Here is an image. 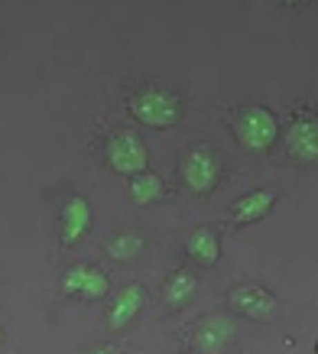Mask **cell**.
Returning <instances> with one entry per match:
<instances>
[{
    "instance_id": "6da1fadb",
    "label": "cell",
    "mask_w": 318,
    "mask_h": 354,
    "mask_svg": "<svg viewBox=\"0 0 318 354\" xmlns=\"http://www.w3.org/2000/svg\"><path fill=\"white\" fill-rule=\"evenodd\" d=\"M130 114L143 124V127H172V124H179L182 118V104L179 97L169 95V91H159V88H147V91H140V95L130 97Z\"/></svg>"
},
{
    "instance_id": "ba28073f",
    "label": "cell",
    "mask_w": 318,
    "mask_h": 354,
    "mask_svg": "<svg viewBox=\"0 0 318 354\" xmlns=\"http://www.w3.org/2000/svg\"><path fill=\"white\" fill-rule=\"evenodd\" d=\"M286 150L299 162H315L318 156V127L315 120H296L286 130Z\"/></svg>"
},
{
    "instance_id": "7c38bea8",
    "label": "cell",
    "mask_w": 318,
    "mask_h": 354,
    "mask_svg": "<svg viewBox=\"0 0 318 354\" xmlns=\"http://www.w3.org/2000/svg\"><path fill=\"white\" fill-rule=\"evenodd\" d=\"M185 250H189V257H195L202 267H214L218 257H221V241H218V234H214L212 227H198V231L185 241Z\"/></svg>"
},
{
    "instance_id": "5bb4252c",
    "label": "cell",
    "mask_w": 318,
    "mask_h": 354,
    "mask_svg": "<svg viewBox=\"0 0 318 354\" xmlns=\"http://www.w3.org/2000/svg\"><path fill=\"white\" fill-rule=\"evenodd\" d=\"M162 192H166V185H162V179H159L156 172L143 169L140 176H130V195H133V202L137 205H153L162 198Z\"/></svg>"
},
{
    "instance_id": "277c9868",
    "label": "cell",
    "mask_w": 318,
    "mask_h": 354,
    "mask_svg": "<svg viewBox=\"0 0 318 354\" xmlns=\"http://www.w3.org/2000/svg\"><path fill=\"white\" fill-rule=\"evenodd\" d=\"M107 162L120 176H140L149 162L147 143L133 130H120V133H114V137L107 140Z\"/></svg>"
},
{
    "instance_id": "9c48e42d",
    "label": "cell",
    "mask_w": 318,
    "mask_h": 354,
    "mask_svg": "<svg viewBox=\"0 0 318 354\" xmlns=\"http://www.w3.org/2000/svg\"><path fill=\"white\" fill-rule=\"evenodd\" d=\"M143 302H147V292H143V286H137V283H130V286H124V290L117 292L114 306H111V315H107V325L111 328H127L133 319L140 315V309H143Z\"/></svg>"
},
{
    "instance_id": "7a4b0ae2",
    "label": "cell",
    "mask_w": 318,
    "mask_h": 354,
    "mask_svg": "<svg viewBox=\"0 0 318 354\" xmlns=\"http://www.w3.org/2000/svg\"><path fill=\"white\" fill-rule=\"evenodd\" d=\"M234 133H237V143L250 153H266L279 137V124L266 108L260 104H250V108L241 111V118L234 124Z\"/></svg>"
},
{
    "instance_id": "8992f818",
    "label": "cell",
    "mask_w": 318,
    "mask_h": 354,
    "mask_svg": "<svg viewBox=\"0 0 318 354\" xmlns=\"http://www.w3.org/2000/svg\"><path fill=\"white\" fill-rule=\"evenodd\" d=\"M62 290L68 292V296H82V299H104L107 290H111V279H107L97 267L75 263V267L62 277Z\"/></svg>"
},
{
    "instance_id": "9a60e30c",
    "label": "cell",
    "mask_w": 318,
    "mask_h": 354,
    "mask_svg": "<svg viewBox=\"0 0 318 354\" xmlns=\"http://www.w3.org/2000/svg\"><path fill=\"white\" fill-rule=\"evenodd\" d=\"M143 250V237L137 231H124V234H117L111 244H107V254L114 260H133Z\"/></svg>"
},
{
    "instance_id": "8fae6325",
    "label": "cell",
    "mask_w": 318,
    "mask_h": 354,
    "mask_svg": "<svg viewBox=\"0 0 318 354\" xmlns=\"http://www.w3.org/2000/svg\"><path fill=\"white\" fill-rule=\"evenodd\" d=\"M273 205H276V192H270V189L247 192L244 198L234 202V221L237 225H254V221H260V218H266L273 212Z\"/></svg>"
},
{
    "instance_id": "3957f363",
    "label": "cell",
    "mask_w": 318,
    "mask_h": 354,
    "mask_svg": "<svg viewBox=\"0 0 318 354\" xmlns=\"http://www.w3.org/2000/svg\"><path fill=\"white\" fill-rule=\"evenodd\" d=\"M221 179V162L214 156V150L208 143H195L189 150V156L182 160V183L185 189L195 195H208Z\"/></svg>"
},
{
    "instance_id": "5b68a950",
    "label": "cell",
    "mask_w": 318,
    "mask_h": 354,
    "mask_svg": "<svg viewBox=\"0 0 318 354\" xmlns=\"http://www.w3.org/2000/svg\"><path fill=\"white\" fill-rule=\"evenodd\" d=\"M231 309L244 312L247 319H256V322H273L276 312H279V302L270 290H263L260 283H241V286H234L231 296Z\"/></svg>"
},
{
    "instance_id": "2e32d148",
    "label": "cell",
    "mask_w": 318,
    "mask_h": 354,
    "mask_svg": "<svg viewBox=\"0 0 318 354\" xmlns=\"http://www.w3.org/2000/svg\"><path fill=\"white\" fill-rule=\"evenodd\" d=\"M88 354H120L114 348V344H101V348H95V351H88Z\"/></svg>"
},
{
    "instance_id": "52a82bcc",
    "label": "cell",
    "mask_w": 318,
    "mask_h": 354,
    "mask_svg": "<svg viewBox=\"0 0 318 354\" xmlns=\"http://www.w3.org/2000/svg\"><path fill=\"white\" fill-rule=\"evenodd\" d=\"M234 332H237V328H234L231 319H224V315H208V319H202V322L195 325V342H198V348H202L205 354H218L231 344Z\"/></svg>"
},
{
    "instance_id": "30bf717a",
    "label": "cell",
    "mask_w": 318,
    "mask_h": 354,
    "mask_svg": "<svg viewBox=\"0 0 318 354\" xmlns=\"http://www.w3.org/2000/svg\"><path fill=\"white\" fill-rule=\"evenodd\" d=\"M88 227H91V205L82 195H72L62 208V244L82 241Z\"/></svg>"
},
{
    "instance_id": "ac0fdd59",
    "label": "cell",
    "mask_w": 318,
    "mask_h": 354,
    "mask_svg": "<svg viewBox=\"0 0 318 354\" xmlns=\"http://www.w3.org/2000/svg\"><path fill=\"white\" fill-rule=\"evenodd\" d=\"M0 338H3V325H0Z\"/></svg>"
},
{
    "instance_id": "e0dca14e",
    "label": "cell",
    "mask_w": 318,
    "mask_h": 354,
    "mask_svg": "<svg viewBox=\"0 0 318 354\" xmlns=\"http://www.w3.org/2000/svg\"><path fill=\"white\" fill-rule=\"evenodd\" d=\"M283 3H289V7H299V3H302V0H283Z\"/></svg>"
},
{
    "instance_id": "4fadbf2b",
    "label": "cell",
    "mask_w": 318,
    "mask_h": 354,
    "mask_svg": "<svg viewBox=\"0 0 318 354\" xmlns=\"http://www.w3.org/2000/svg\"><path fill=\"white\" fill-rule=\"evenodd\" d=\"M195 292H198V279L191 277L189 270H176V273L166 279V306H169V309H182Z\"/></svg>"
}]
</instances>
